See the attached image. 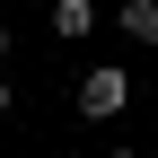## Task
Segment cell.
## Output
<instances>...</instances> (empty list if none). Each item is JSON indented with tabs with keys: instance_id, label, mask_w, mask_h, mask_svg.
Returning a JSON list of instances; mask_svg holds the SVG:
<instances>
[{
	"instance_id": "obj_1",
	"label": "cell",
	"mask_w": 158,
	"mask_h": 158,
	"mask_svg": "<svg viewBox=\"0 0 158 158\" xmlns=\"http://www.w3.org/2000/svg\"><path fill=\"white\" fill-rule=\"evenodd\" d=\"M132 106V79L114 70V62H97L88 79H79V114H97V123H106V114H123Z\"/></svg>"
},
{
	"instance_id": "obj_2",
	"label": "cell",
	"mask_w": 158,
	"mask_h": 158,
	"mask_svg": "<svg viewBox=\"0 0 158 158\" xmlns=\"http://www.w3.org/2000/svg\"><path fill=\"white\" fill-rule=\"evenodd\" d=\"M97 27V0H53V35H88Z\"/></svg>"
},
{
	"instance_id": "obj_3",
	"label": "cell",
	"mask_w": 158,
	"mask_h": 158,
	"mask_svg": "<svg viewBox=\"0 0 158 158\" xmlns=\"http://www.w3.org/2000/svg\"><path fill=\"white\" fill-rule=\"evenodd\" d=\"M123 35H141V44H158V0H123Z\"/></svg>"
},
{
	"instance_id": "obj_4",
	"label": "cell",
	"mask_w": 158,
	"mask_h": 158,
	"mask_svg": "<svg viewBox=\"0 0 158 158\" xmlns=\"http://www.w3.org/2000/svg\"><path fill=\"white\" fill-rule=\"evenodd\" d=\"M0 114H9V79H0Z\"/></svg>"
},
{
	"instance_id": "obj_5",
	"label": "cell",
	"mask_w": 158,
	"mask_h": 158,
	"mask_svg": "<svg viewBox=\"0 0 158 158\" xmlns=\"http://www.w3.org/2000/svg\"><path fill=\"white\" fill-rule=\"evenodd\" d=\"M0 53H9V27H0Z\"/></svg>"
},
{
	"instance_id": "obj_6",
	"label": "cell",
	"mask_w": 158,
	"mask_h": 158,
	"mask_svg": "<svg viewBox=\"0 0 158 158\" xmlns=\"http://www.w3.org/2000/svg\"><path fill=\"white\" fill-rule=\"evenodd\" d=\"M106 158H132V149H106Z\"/></svg>"
}]
</instances>
